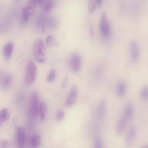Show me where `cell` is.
Masks as SVG:
<instances>
[{
  "label": "cell",
  "mask_w": 148,
  "mask_h": 148,
  "mask_svg": "<svg viewBox=\"0 0 148 148\" xmlns=\"http://www.w3.org/2000/svg\"><path fill=\"white\" fill-rule=\"evenodd\" d=\"M56 72L54 69H51L49 71L46 78V81L49 83L53 82L56 77Z\"/></svg>",
  "instance_id": "cell-20"
},
{
  "label": "cell",
  "mask_w": 148,
  "mask_h": 148,
  "mask_svg": "<svg viewBox=\"0 0 148 148\" xmlns=\"http://www.w3.org/2000/svg\"><path fill=\"white\" fill-rule=\"evenodd\" d=\"M36 3L38 5H40L43 2V0H35Z\"/></svg>",
  "instance_id": "cell-30"
},
{
  "label": "cell",
  "mask_w": 148,
  "mask_h": 148,
  "mask_svg": "<svg viewBox=\"0 0 148 148\" xmlns=\"http://www.w3.org/2000/svg\"><path fill=\"white\" fill-rule=\"evenodd\" d=\"M39 101L38 93L35 91H33L30 96L29 110L31 116L34 118H36L38 115Z\"/></svg>",
  "instance_id": "cell-4"
},
{
  "label": "cell",
  "mask_w": 148,
  "mask_h": 148,
  "mask_svg": "<svg viewBox=\"0 0 148 148\" xmlns=\"http://www.w3.org/2000/svg\"><path fill=\"white\" fill-rule=\"evenodd\" d=\"M41 138L37 134L32 135L29 139L30 145L33 148L38 147L41 144Z\"/></svg>",
  "instance_id": "cell-15"
},
{
  "label": "cell",
  "mask_w": 148,
  "mask_h": 148,
  "mask_svg": "<svg viewBox=\"0 0 148 148\" xmlns=\"http://www.w3.org/2000/svg\"><path fill=\"white\" fill-rule=\"evenodd\" d=\"M82 63L81 57L77 53H74L70 57L69 64L71 71L75 73H78L81 68Z\"/></svg>",
  "instance_id": "cell-5"
},
{
  "label": "cell",
  "mask_w": 148,
  "mask_h": 148,
  "mask_svg": "<svg viewBox=\"0 0 148 148\" xmlns=\"http://www.w3.org/2000/svg\"><path fill=\"white\" fill-rule=\"evenodd\" d=\"M11 146L10 143L8 141L4 140L1 142L0 144V147L6 148L9 147Z\"/></svg>",
  "instance_id": "cell-27"
},
{
  "label": "cell",
  "mask_w": 148,
  "mask_h": 148,
  "mask_svg": "<svg viewBox=\"0 0 148 148\" xmlns=\"http://www.w3.org/2000/svg\"><path fill=\"white\" fill-rule=\"evenodd\" d=\"M97 4V3L96 0H90L88 4V11L90 13H92L95 11Z\"/></svg>",
  "instance_id": "cell-22"
},
{
  "label": "cell",
  "mask_w": 148,
  "mask_h": 148,
  "mask_svg": "<svg viewBox=\"0 0 148 148\" xmlns=\"http://www.w3.org/2000/svg\"><path fill=\"white\" fill-rule=\"evenodd\" d=\"M78 92L76 86H73L71 89L65 103V106L70 107L75 103L77 98Z\"/></svg>",
  "instance_id": "cell-7"
},
{
  "label": "cell",
  "mask_w": 148,
  "mask_h": 148,
  "mask_svg": "<svg viewBox=\"0 0 148 148\" xmlns=\"http://www.w3.org/2000/svg\"><path fill=\"white\" fill-rule=\"evenodd\" d=\"M106 110V103L105 101L103 100L100 102L98 106L97 113L99 118L103 119L105 117Z\"/></svg>",
  "instance_id": "cell-17"
},
{
  "label": "cell",
  "mask_w": 148,
  "mask_h": 148,
  "mask_svg": "<svg viewBox=\"0 0 148 148\" xmlns=\"http://www.w3.org/2000/svg\"><path fill=\"white\" fill-rule=\"evenodd\" d=\"M37 75V69L36 65L32 61L29 60L27 62L24 72L23 81L27 86L31 85L35 80Z\"/></svg>",
  "instance_id": "cell-2"
},
{
  "label": "cell",
  "mask_w": 148,
  "mask_h": 148,
  "mask_svg": "<svg viewBox=\"0 0 148 148\" xmlns=\"http://www.w3.org/2000/svg\"><path fill=\"white\" fill-rule=\"evenodd\" d=\"M99 29L101 34L105 38L108 37L110 33V29L106 14L103 12L99 23Z\"/></svg>",
  "instance_id": "cell-6"
},
{
  "label": "cell",
  "mask_w": 148,
  "mask_h": 148,
  "mask_svg": "<svg viewBox=\"0 0 148 148\" xmlns=\"http://www.w3.org/2000/svg\"><path fill=\"white\" fill-rule=\"evenodd\" d=\"M133 113V104L131 101H129L125 105L122 116L128 121L132 117Z\"/></svg>",
  "instance_id": "cell-14"
},
{
  "label": "cell",
  "mask_w": 148,
  "mask_h": 148,
  "mask_svg": "<svg viewBox=\"0 0 148 148\" xmlns=\"http://www.w3.org/2000/svg\"><path fill=\"white\" fill-rule=\"evenodd\" d=\"M10 114L8 110L6 108L2 109L0 112V125L8 120L10 118Z\"/></svg>",
  "instance_id": "cell-19"
},
{
  "label": "cell",
  "mask_w": 148,
  "mask_h": 148,
  "mask_svg": "<svg viewBox=\"0 0 148 148\" xmlns=\"http://www.w3.org/2000/svg\"><path fill=\"white\" fill-rule=\"evenodd\" d=\"M32 52L36 60L39 63H45L46 59V49L42 40L37 39L32 47Z\"/></svg>",
  "instance_id": "cell-1"
},
{
  "label": "cell",
  "mask_w": 148,
  "mask_h": 148,
  "mask_svg": "<svg viewBox=\"0 0 148 148\" xmlns=\"http://www.w3.org/2000/svg\"><path fill=\"white\" fill-rule=\"evenodd\" d=\"M97 2V4L99 7L101 6L102 4V0H96Z\"/></svg>",
  "instance_id": "cell-29"
},
{
  "label": "cell",
  "mask_w": 148,
  "mask_h": 148,
  "mask_svg": "<svg viewBox=\"0 0 148 148\" xmlns=\"http://www.w3.org/2000/svg\"><path fill=\"white\" fill-rule=\"evenodd\" d=\"M47 112V107L45 103L42 101L39 107V112L41 121L43 122L45 121Z\"/></svg>",
  "instance_id": "cell-16"
},
{
  "label": "cell",
  "mask_w": 148,
  "mask_h": 148,
  "mask_svg": "<svg viewBox=\"0 0 148 148\" xmlns=\"http://www.w3.org/2000/svg\"><path fill=\"white\" fill-rule=\"evenodd\" d=\"M127 90L126 84L123 82H120L117 87V94L120 97H123L125 95Z\"/></svg>",
  "instance_id": "cell-18"
},
{
  "label": "cell",
  "mask_w": 148,
  "mask_h": 148,
  "mask_svg": "<svg viewBox=\"0 0 148 148\" xmlns=\"http://www.w3.org/2000/svg\"><path fill=\"white\" fill-rule=\"evenodd\" d=\"M14 44L12 41L6 43L3 48V53L4 58L6 60H9L11 58L13 50Z\"/></svg>",
  "instance_id": "cell-10"
},
{
  "label": "cell",
  "mask_w": 148,
  "mask_h": 148,
  "mask_svg": "<svg viewBox=\"0 0 148 148\" xmlns=\"http://www.w3.org/2000/svg\"><path fill=\"white\" fill-rule=\"evenodd\" d=\"M65 116L64 112L62 109L58 110L56 114V119L58 122H60L64 119Z\"/></svg>",
  "instance_id": "cell-23"
},
{
  "label": "cell",
  "mask_w": 148,
  "mask_h": 148,
  "mask_svg": "<svg viewBox=\"0 0 148 148\" xmlns=\"http://www.w3.org/2000/svg\"><path fill=\"white\" fill-rule=\"evenodd\" d=\"M54 5V3L52 0L47 2L45 6V10L47 12H49L53 9Z\"/></svg>",
  "instance_id": "cell-26"
},
{
  "label": "cell",
  "mask_w": 148,
  "mask_h": 148,
  "mask_svg": "<svg viewBox=\"0 0 148 148\" xmlns=\"http://www.w3.org/2000/svg\"><path fill=\"white\" fill-rule=\"evenodd\" d=\"M94 145L96 148H101L103 147V144L102 141L99 137H95L94 140Z\"/></svg>",
  "instance_id": "cell-24"
},
{
  "label": "cell",
  "mask_w": 148,
  "mask_h": 148,
  "mask_svg": "<svg viewBox=\"0 0 148 148\" xmlns=\"http://www.w3.org/2000/svg\"><path fill=\"white\" fill-rule=\"evenodd\" d=\"M13 82V76L10 73L4 75L1 79V85L2 88L4 89H9L11 87Z\"/></svg>",
  "instance_id": "cell-13"
},
{
  "label": "cell",
  "mask_w": 148,
  "mask_h": 148,
  "mask_svg": "<svg viewBox=\"0 0 148 148\" xmlns=\"http://www.w3.org/2000/svg\"><path fill=\"white\" fill-rule=\"evenodd\" d=\"M36 3L35 0H29L23 8L22 12V21L27 23L34 13Z\"/></svg>",
  "instance_id": "cell-3"
},
{
  "label": "cell",
  "mask_w": 148,
  "mask_h": 148,
  "mask_svg": "<svg viewBox=\"0 0 148 148\" xmlns=\"http://www.w3.org/2000/svg\"><path fill=\"white\" fill-rule=\"evenodd\" d=\"M136 134V127L134 125L131 126L128 130L125 138V142L127 145H130L133 143Z\"/></svg>",
  "instance_id": "cell-11"
},
{
  "label": "cell",
  "mask_w": 148,
  "mask_h": 148,
  "mask_svg": "<svg viewBox=\"0 0 148 148\" xmlns=\"http://www.w3.org/2000/svg\"><path fill=\"white\" fill-rule=\"evenodd\" d=\"M68 79L67 77H65L64 80L61 85V88L64 89L66 88L68 84Z\"/></svg>",
  "instance_id": "cell-28"
},
{
  "label": "cell",
  "mask_w": 148,
  "mask_h": 148,
  "mask_svg": "<svg viewBox=\"0 0 148 148\" xmlns=\"http://www.w3.org/2000/svg\"><path fill=\"white\" fill-rule=\"evenodd\" d=\"M130 51L131 59L133 62H136L139 56V49L137 44L135 41L132 42L130 46Z\"/></svg>",
  "instance_id": "cell-9"
},
{
  "label": "cell",
  "mask_w": 148,
  "mask_h": 148,
  "mask_svg": "<svg viewBox=\"0 0 148 148\" xmlns=\"http://www.w3.org/2000/svg\"><path fill=\"white\" fill-rule=\"evenodd\" d=\"M46 44L49 47H51L56 45L57 42L54 37L52 35H48L46 38Z\"/></svg>",
  "instance_id": "cell-21"
},
{
  "label": "cell",
  "mask_w": 148,
  "mask_h": 148,
  "mask_svg": "<svg viewBox=\"0 0 148 148\" xmlns=\"http://www.w3.org/2000/svg\"><path fill=\"white\" fill-rule=\"evenodd\" d=\"M128 121L122 116L118 121L116 125L115 131L119 136H121L124 133Z\"/></svg>",
  "instance_id": "cell-8"
},
{
  "label": "cell",
  "mask_w": 148,
  "mask_h": 148,
  "mask_svg": "<svg viewBox=\"0 0 148 148\" xmlns=\"http://www.w3.org/2000/svg\"><path fill=\"white\" fill-rule=\"evenodd\" d=\"M140 95L142 98L145 99H148V87L144 88L140 92Z\"/></svg>",
  "instance_id": "cell-25"
},
{
  "label": "cell",
  "mask_w": 148,
  "mask_h": 148,
  "mask_svg": "<svg viewBox=\"0 0 148 148\" xmlns=\"http://www.w3.org/2000/svg\"><path fill=\"white\" fill-rule=\"evenodd\" d=\"M17 141L19 146L21 148L25 146V132L22 128L17 127L16 129Z\"/></svg>",
  "instance_id": "cell-12"
}]
</instances>
